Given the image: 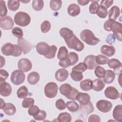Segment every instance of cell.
<instances>
[{
    "mask_svg": "<svg viewBox=\"0 0 122 122\" xmlns=\"http://www.w3.org/2000/svg\"><path fill=\"white\" fill-rule=\"evenodd\" d=\"M60 34L65 41L69 48L77 51H82L84 44L73 33L72 30L68 28H62L60 30Z\"/></svg>",
    "mask_w": 122,
    "mask_h": 122,
    "instance_id": "6da1fadb",
    "label": "cell"
},
{
    "mask_svg": "<svg viewBox=\"0 0 122 122\" xmlns=\"http://www.w3.org/2000/svg\"><path fill=\"white\" fill-rule=\"evenodd\" d=\"M103 28L106 31H112L115 35L116 38L119 41H122V25L120 22L109 19L105 22L103 25Z\"/></svg>",
    "mask_w": 122,
    "mask_h": 122,
    "instance_id": "7a4b0ae2",
    "label": "cell"
},
{
    "mask_svg": "<svg viewBox=\"0 0 122 122\" xmlns=\"http://www.w3.org/2000/svg\"><path fill=\"white\" fill-rule=\"evenodd\" d=\"M1 51L5 56H13L14 57L20 56L22 50L18 44H13L8 42L3 44L1 48Z\"/></svg>",
    "mask_w": 122,
    "mask_h": 122,
    "instance_id": "3957f363",
    "label": "cell"
},
{
    "mask_svg": "<svg viewBox=\"0 0 122 122\" xmlns=\"http://www.w3.org/2000/svg\"><path fill=\"white\" fill-rule=\"evenodd\" d=\"M60 93L67 98L71 100H75L79 91L74 87H72L68 83H64L59 88Z\"/></svg>",
    "mask_w": 122,
    "mask_h": 122,
    "instance_id": "277c9868",
    "label": "cell"
},
{
    "mask_svg": "<svg viewBox=\"0 0 122 122\" xmlns=\"http://www.w3.org/2000/svg\"><path fill=\"white\" fill-rule=\"evenodd\" d=\"M81 40L90 45H95L98 43L100 40L96 37L94 33L90 30L85 29L80 33Z\"/></svg>",
    "mask_w": 122,
    "mask_h": 122,
    "instance_id": "5b68a950",
    "label": "cell"
},
{
    "mask_svg": "<svg viewBox=\"0 0 122 122\" xmlns=\"http://www.w3.org/2000/svg\"><path fill=\"white\" fill-rule=\"evenodd\" d=\"M30 20L31 19L30 15L23 11L18 12L14 17L15 23L21 27H25L28 25L30 22Z\"/></svg>",
    "mask_w": 122,
    "mask_h": 122,
    "instance_id": "8992f818",
    "label": "cell"
},
{
    "mask_svg": "<svg viewBox=\"0 0 122 122\" xmlns=\"http://www.w3.org/2000/svg\"><path fill=\"white\" fill-rule=\"evenodd\" d=\"M58 87L54 82H50L46 84L44 87V93L49 98H53L56 97L58 92Z\"/></svg>",
    "mask_w": 122,
    "mask_h": 122,
    "instance_id": "52a82bcc",
    "label": "cell"
},
{
    "mask_svg": "<svg viewBox=\"0 0 122 122\" xmlns=\"http://www.w3.org/2000/svg\"><path fill=\"white\" fill-rule=\"evenodd\" d=\"M25 79V75L23 71L20 70L14 71L10 76V80L13 84L19 85L22 83Z\"/></svg>",
    "mask_w": 122,
    "mask_h": 122,
    "instance_id": "ba28073f",
    "label": "cell"
},
{
    "mask_svg": "<svg viewBox=\"0 0 122 122\" xmlns=\"http://www.w3.org/2000/svg\"><path fill=\"white\" fill-rule=\"evenodd\" d=\"M96 107L100 112L104 113L108 112L112 107L111 102L104 100L98 101L96 103Z\"/></svg>",
    "mask_w": 122,
    "mask_h": 122,
    "instance_id": "9c48e42d",
    "label": "cell"
},
{
    "mask_svg": "<svg viewBox=\"0 0 122 122\" xmlns=\"http://www.w3.org/2000/svg\"><path fill=\"white\" fill-rule=\"evenodd\" d=\"M32 66L31 61L27 58H22L20 59L18 63L19 69L23 72L30 71L31 69Z\"/></svg>",
    "mask_w": 122,
    "mask_h": 122,
    "instance_id": "30bf717a",
    "label": "cell"
},
{
    "mask_svg": "<svg viewBox=\"0 0 122 122\" xmlns=\"http://www.w3.org/2000/svg\"><path fill=\"white\" fill-rule=\"evenodd\" d=\"M104 94L106 98L116 100L120 97V93L118 90L113 86L108 87L104 91Z\"/></svg>",
    "mask_w": 122,
    "mask_h": 122,
    "instance_id": "8fae6325",
    "label": "cell"
},
{
    "mask_svg": "<svg viewBox=\"0 0 122 122\" xmlns=\"http://www.w3.org/2000/svg\"><path fill=\"white\" fill-rule=\"evenodd\" d=\"M17 43L22 49L24 54L28 53L32 49V46L31 44L22 37L18 39Z\"/></svg>",
    "mask_w": 122,
    "mask_h": 122,
    "instance_id": "7c38bea8",
    "label": "cell"
},
{
    "mask_svg": "<svg viewBox=\"0 0 122 122\" xmlns=\"http://www.w3.org/2000/svg\"><path fill=\"white\" fill-rule=\"evenodd\" d=\"M14 25L12 19L10 16L0 18V28L3 30H10Z\"/></svg>",
    "mask_w": 122,
    "mask_h": 122,
    "instance_id": "4fadbf2b",
    "label": "cell"
},
{
    "mask_svg": "<svg viewBox=\"0 0 122 122\" xmlns=\"http://www.w3.org/2000/svg\"><path fill=\"white\" fill-rule=\"evenodd\" d=\"M83 62L89 70H93L98 66L96 61V56L93 55H89L86 56L83 61Z\"/></svg>",
    "mask_w": 122,
    "mask_h": 122,
    "instance_id": "5bb4252c",
    "label": "cell"
},
{
    "mask_svg": "<svg viewBox=\"0 0 122 122\" xmlns=\"http://www.w3.org/2000/svg\"><path fill=\"white\" fill-rule=\"evenodd\" d=\"M12 92V88L10 84L5 81L0 82V94L4 97L9 96Z\"/></svg>",
    "mask_w": 122,
    "mask_h": 122,
    "instance_id": "9a60e30c",
    "label": "cell"
},
{
    "mask_svg": "<svg viewBox=\"0 0 122 122\" xmlns=\"http://www.w3.org/2000/svg\"><path fill=\"white\" fill-rule=\"evenodd\" d=\"M107 63L110 68L114 69V72L116 74H118V72L121 73L122 64L120 61L116 59H112L109 60Z\"/></svg>",
    "mask_w": 122,
    "mask_h": 122,
    "instance_id": "2e32d148",
    "label": "cell"
},
{
    "mask_svg": "<svg viewBox=\"0 0 122 122\" xmlns=\"http://www.w3.org/2000/svg\"><path fill=\"white\" fill-rule=\"evenodd\" d=\"M50 46L45 42H39L36 46V49L37 52L42 55H46L49 52Z\"/></svg>",
    "mask_w": 122,
    "mask_h": 122,
    "instance_id": "e0dca14e",
    "label": "cell"
},
{
    "mask_svg": "<svg viewBox=\"0 0 122 122\" xmlns=\"http://www.w3.org/2000/svg\"><path fill=\"white\" fill-rule=\"evenodd\" d=\"M68 71L65 69H60L56 71L55 74V79L60 82L65 81L68 78Z\"/></svg>",
    "mask_w": 122,
    "mask_h": 122,
    "instance_id": "ac0fdd59",
    "label": "cell"
},
{
    "mask_svg": "<svg viewBox=\"0 0 122 122\" xmlns=\"http://www.w3.org/2000/svg\"><path fill=\"white\" fill-rule=\"evenodd\" d=\"M76 100L80 103L81 105H85L90 102V96L87 93H78Z\"/></svg>",
    "mask_w": 122,
    "mask_h": 122,
    "instance_id": "d6986e66",
    "label": "cell"
},
{
    "mask_svg": "<svg viewBox=\"0 0 122 122\" xmlns=\"http://www.w3.org/2000/svg\"><path fill=\"white\" fill-rule=\"evenodd\" d=\"M101 52L107 56L111 57L115 54V49L112 46L103 45L101 48Z\"/></svg>",
    "mask_w": 122,
    "mask_h": 122,
    "instance_id": "ffe728a7",
    "label": "cell"
},
{
    "mask_svg": "<svg viewBox=\"0 0 122 122\" xmlns=\"http://www.w3.org/2000/svg\"><path fill=\"white\" fill-rule=\"evenodd\" d=\"M67 11L69 15L72 17H75L80 14L81 9L78 5L75 3H72L70 4L68 7Z\"/></svg>",
    "mask_w": 122,
    "mask_h": 122,
    "instance_id": "44dd1931",
    "label": "cell"
},
{
    "mask_svg": "<svg viewBox=\"0 0 122 122\" xmlns=\"http://www.w3.org/2000/svg\"><path fill=\"white\" fill-rule=\"evenodd\" d=\"M112 116L116 121L119 122H122V105H117L113 109Z\"/></svg>",
    "mask_w": 122,
    "mask_h": 122,
    "instance_id": "7402d4cb",
    "label": "cell"
},
{
    "mask_svg": "<svg viewBox=\"0 0 122 122\" xmlns=\"http://www.w3.org/2000/svg\"><path fill=\"white\" fill-rule=\"evenodd\" d=\"M40 80V75L36 71H32L27 76V81L29 84L35 85L37 84Z\"/></svg>",
    "mask_w": 122,
    "mask_h": 122,
    "instance_id": "603a6c76",
    "label": "cell"
},
{
    "mask_svg": "<svg viewBox=\"0 0 122 122\" xmlns=\"http://www.w3.org/2000/svg\"><path fill=\"white\" fill-rule=\"evenodd\" d=\"M120 10L117 6H113L109 11V19L115 20L120 15Z\"/></svg>",
    "mask_w": 122,
    "mask_h": 122,
    "instance_id": "cb8c5ba5",
    "label": "cell"
},
{
    "mask_svg": "<svg viewBox=\"0 0 122 122\" xmlns=\"http://www.w3.org/2000/svg\"><path fill=\"white\" fill-rule=\"evenodd\" d=\"M103 81L106 84L112 83L115 78V74L112 70H107L105 71V74L104 76Z\"/></svg>",
    "mask_w": 122,
    "mask_h": 122,
    "instance_id": "d4e9b609",
    "label": "cell"
},
{
    "mask_svg": "<svg viewBox=\"0 0 122 122\" xmlns=\"http://www.w3.org/2000/svg\"><path fill=\"white\" fill-rule=\"evenodd\" d=\"M105 87L104 82L101 79H96L92 81V89L96 92L102 91Z\"/></svg>",
    "mask_w": 122,
    "mask_h": 122,
    "instance_id": "484cf974",
    "label": "cell"
},
{
    "mask_svg": "<svg viewBox=\"0 0 122 122\" xmlns=\"http://www.w3.org/2000/svg\"><path fill=\"white\" fill-rule=\"evenodd\" d=\"M81 89L84 91H88L92 89V81L90 79H85L80 83Z\"/></svg>",
    "mask_w": 122,
    "mask_h": 122,
    "instance_id": "4316f807",
    "label": "cell"
},
{
    "mask_svg": "<svg viewBox=\"0 0 122 122\" xmlns=\"http://www.w3.org/2000/svg\"><path fill=\"white\" fill-rule=\"evenodd\" d=\"M2 110L4 113L8 115H12L16 112V111L15 106L11 103H6Z\"/></svg>",
    "mask_w": 122,
    "mask_h": 122,
    "instance_id": "83f0119b",
    "label": "cell"
},
{
    "mask_svg": "<svg viewBox=\"0 0 122 122\" xmlns=\"http://www.w3.org/2000/svg\"><path fill=\"white\" fill-rule=\"evenodd\" d=\"M68 51L65 46L61 47L57 53V58L60 60H62L66 58L68 56Z\"/></svg>",
    "mask_w": 122,
    "mask_h": 122,
    "instance_id": "f1b7e54d",
    "label": "cell"
},
{
    "mask_svg": "<svg viewBox=\"0 0 122 122\" xmlns=\"http://www.w3.org/2000/svg\"><path fill=\"white\" fill-rule=\"evenodd\" d=\"M17 95L18 98L24 99L28 95V89L25 86L20 87L17 92Z\"/></svg>",
    "mask_w": 122,
    "mask_h": 122,
    "instance_id": "f546056e",
    "label": "cell"
},
{
    "mask_svg": "<svg viewBox=\"0 0 122 122\" xmlns=\"http://www.w3.org/2000/svg\"><path fill=\"white\" fill-rule=\"evenodd\" d=\"M57 120L59 122H70L71 120V116L68 112H61L58 115Z\"/></svg>",
    "mask_w": 122,
    "mask_h": 122,
    "instance_id": "4dcf8cb0",
    "label": "cell"
},
{
    "mask_svg": "<svg viewBox=\"0 0 122 122\" xmlns=\"http://www.w3.org/2000/svg\"><path fill=\"white\" fill-rule=\"evenodd\" d=\"M66 105L67 109L71 112H75L79 108V104L73 100L67 102Z\"/></svg>",
    "mask_w": 122,
    "mask_h": 122,
    "instance_id": "1f68e13d",
    "label": "cell"
},
{
    "mask_svg": "<svg viewBox=\"0 0 122 122\" xmlns=\"http://www.w3.org/2000/svg\"><path fill=\"white\" fill-rule=\"evenodd\" d=\"M8 9L11 11H16L17 10L20 5V1L18 0H9L8 1Z\"/></svg>",
    "mask_w": 122,
    "mask_h": 122,
    "instance_id": "d6a6232c",
    "label": "cell"
},
{
    "mask_svg": "<svg viewBox=\"0 0 122 122\" xmlns=\"http://www.w3.org/2000/svg\"><path fill=\"white\" fill-rule=\"evenodd\" d=\"M62 5V1L60 0H51L50 2V6L51 9L54 11L59 10Z\"/></svg>",
    "mask_w": 122,
    "mask_h": 122,
    "instance_id": "836d02e7",
    "label": "cell"
},
{
    "mask_svg": "<svg viewBox=\"0 0 122 122\" xmlns=\"http://www.w3.org/2000/svg\"><path fill=\"white\" fill-rule=\"evenodd\" d=\"M80 111L86 113V114H89L94 111V108L92 102H90L88 104L85 105H80Z\"/></svg>",
    "mask_w": 122,
    "mask_h": 122,
    "instance_id": "e575fe53",
    "label": "cell"
},
{
    "mask_svg": "<svg viewBox=\"0 0 122 122\" xmlns=\"http://www.w3.org/2000/svg\"><path fill=\"white\" fill-rule=\"evenodd\" d=\"M44 6V2L42 0H33L32 2V8L36 11L42 10Z\"/></svg>",
    "mask_w": 122,
    "mask_h": 122,
    "instance_id": "d590c367",
    "label": "cell"
},
{
    "mask_svg": "<svg viewBox=\"0 0 122 122\" xmlns=\"http://www.w3.org/2000/svg\"><path fill=\"white\" fill-rule=\"evenodd\" d=\"M70 76L72 80L75 81H81L83 77L82 72L76 71H72L70 73Z\"/></svg>",
    "mask_w": 122,
    "mask_h": 122,
    "instance_id": "8d00e7d4",
    "label": "cell"
},
{
    "mask_svg": "<svg viewBox=\"0 0 122 122\" xmlns=\"http://www.w3.org/2000/svg\"><path fill=\"white\" fill-rule=\"evenodd\" d=\"M90 1L92 3L90 5L89 11L91 14H96L100 6L98 3L99 0H91Z\"/></svg>",
    "mask_w": 122,
    "mask_h": 122,
    "instance_id": "74e56055",
    "label": "cell"
},
{
    "mask_svg": "<svg viewBox=\"0 0 122 122\" xmlns=\"http://www.w3.org/2000/svg\"><path fill=\"white\" fill-rule=\"evenodd\" d=\"M96 14L97 16L101 18H105L108 14L107 9L103 6L100 5Z\"/></svg>",
    "mask_w": 122,
    "mask_h": 122,
    "instance_id": "f35d334b",
    "label": "cell"
},
{
    "mask_svg": "<svg viewBox=\"0 0 122 122\" xmlns=\"http://www.w3.org/2000/svg\"><path fill=\"white\" fill-rule=\"evenodd\" d=\"M109 59L108 57L101 54L96 56V61L98 64L104 65L108 63Z\"/></svg>",
    "mask_w": 122,
    "mask_h": 122,
    "instance_id": "ab89813d",
    "label": "cell"
},
{
    "mask_svg": "<svg viewBox=\"0 0 122 122\" xmlns=\"http://www.w3.org/2000/svg\"><path fill=\"white\" fill-rule=\"evenodd\" d=\"M57 48L55 45L50 46V49L48 53L44 56V57L48 59H51L54 58L55 56V54L57 51Z\"/></svg>",
    "mask_w": 122,
    "mask_h": 122,
    "instance_id": "60d3db41",
    "label": "cell"
},
{
    "mask_svg": "<svg viewBox=\"0 0 122 122\" xmlns=\"http://www.w3.org/2000/svg\"><path fill=\"white\" fill-rule=\"evenodd\" d=\"M34 100L31 98H25L22 102V106L24 108H29L33 105Z\"/></svg>",
    "mask_w": 122,
    "mask_h": 122,
    "instance_id": "b9f144b4",
    "label": "cell"
},
{
    "mask_svg": "<svg viewBox=\"0 0 122 122\" xmlns=\"http://www.w3.org/2000/svg\"><path fill=\"white\" fill-rule=\"evenodd\" d=\"M105 70L100 66H98L95 68L94 73L95 75L99 78H103L105 74Z\"/></svg>",
    "mask_w": 122,
    "mask_h": 122,
    "instance_id": "7bdbcfd3",
    "label": "cell"
},
{
    "mask_svg": "<svg viewBox=\"0 0 122 122\" xmlns=\"http://www.w3.org/2000/svg\"><path fill=\"white\" fill-rule=\"evenodd\" d=\"M51 23L48 20H45L43 21L41 25V32L43 33L48 32L51 29Z\"/></svg>",
    "mask_w": 122,
    "mask_h": 122,
    "instance_id": "ee69618b",
    "label": "cell"
},
{
    "mask_svg": "<svg viewBox=\"0 0 122 122\" xmlns=\"http://www.w3.org/2000/svg\"><path fill=\"white\" fill-rule=\"evenodd\" d=\"M12 33L14 36L17 37L18 38H22L23 35V32L22 30L20 28L18 27H14L12 29Z\"/></svg>",
    "mask_w": 122,
    "mask_h": 122,
    "instance_id": "f6af8a7d",
    "label": "cell"
},
{
    "mask_svg": "<svg viewBox=\"0 0 122 122\" xmlns=\"http://www.w3.org/2000/svg\"><path fill=\"white\" fill-rule=\"evenodd\" d=\"M68 57L71 60L72 65L75 64L79 60L78 55L75 52H70L68 54Z\"/></svg>",
    "mask_w": 122,
    "mask_h": 122,
    "instance_id": "bcb514c9",
    "label": "cell"
},
{
    "mask_svg": "<svg viewBox=\"0 0 122 122\" xmlns=\"http://www.w3.org/2000/svg\"><path fill=\"white\" fill-rule=\"evenodd\" d=\"M87 69V67L84 62H80L76 66L72 68V71H76L83 72Z\"/></svg>",
    "mask_w": 122,
    "mask_h": 122,
    "instance_id": "7dc6e473",
    "label": "cell"
},
{
    "mask_svg": "<svg viewBox=\"0 0 122 122\" xmlns=\"http://www.w3.org/2000/svg\"><path fill=\"white\" fill-rule=\"evenodd\" d=\"M59 65L60 66L65 68H67L70 66H72L71 62L68 57H67L65 59L60 60L59 62Z\"/></svg>",
    "mask_w": 122,
    "mask_h": 122,
    "instance_id": "c3c4849f",
    "label": "cell"
},
{
    "mask_svg": "<svg viewBox=\"0 0 122 122\" xmlns=\"http://www.w3.org/2000/svg\"><path fill=\"white\" fill-rule=\"evenodd\" d=\"M46 112L43 110H41L38 114L33 116V118L37 121H43L46 117Z\"/></svg>",
    "mask_w": 122,
    "mask_h": 122,
    "instance_id": "681fc988",
    "label": "cell"
},
{
    "mask_svg": "<svg viewBox=\"0 0 122 122\" xmlns=\"http://www.w3.org/2000/svg\"><path fill=\"white\" fill-rule=\"evenodd\" d=\"M0 17H4L7 14V9L6 6L5 1L0 0Z\"/></svg>",
    "mask_w": 122,
    "mask_h": 122,
    "instance_id": "f907efd6",
    "label": "cell"
},
{
    "mask_svg": "<svg viewBox=\"0 0 122 122\" xmlns=\"http://www.w3.org/2000/svg\"><path fill=\"white\" fill-rule=\"evenodd\" d=\"M55 106L59 110H63L66 107V105L64 101L61 99H58L55 102Z\"/></svg>",
    "mask_w": 122,
    "mask_h": 122,
    "instance_id": "816d5d0a",
    "label": "cell"
},
{
    "mask_svg": "<svg viewBox=\"0 0 122 122\" xmlns=\"http://www.w3.org/2000/svg\"><path fill=\"white\" fill-rule=\"evenodd\" d=\"M40 110L39 107L36 105H32L31 107L29 108L28 110V113L30 116H34L38 114L40 112Z\"/></svg>",
    "mask_w": 122,
    "mask_h": 122,
    "instance_id": "f5cc1de1",
    "label": "cell"
},
{
    "mask_svg": "<svg viewBox=\"0 0 122 122\" xmlns=\"http://www.w3.org/2000/svg\"><path fill=\"white\" fill-rule=\"evenodd\" d=\"M116 37L114 34H109L106 39V41L109 44H113L115 42Z\"/></svg>",
    "mask_w": 122,
    "mask_h": 122,
    "instance_id": "db71d44e",
    "label": "cell"
},
{
    "mask_svg": "<svg viewBox=\"0 0 122 122\" xmlns=\"http://www.w3.org/2000/svg\"><path fill=\"white\" fill-rule=\"evenodd\" d=\"M9 74L8 72L4 70L0 69V82L5 81V80L8 77Z\"/></svg>",
    "mask_w": 122,
    "mask_h": 122,
    "instance_id": "11a10c76",
    "label": "cell"
},
{
    "mask_svg": "<svg viewBox=\"0 0 122 122\" xmlns=\"http://www.w3.org/2000/svg\"><path fill=\"white\" fill-rule=\"evenodd\" d=\"M113 3V0H102L101 2V5H102L105 8H106V9H107V8H109L111 6H112Z\"/></svg>",
    "mask_w": 122,
    "mask_h": 122,
    "instance_id": "9f6ffc18",
    "label": "cell"
},
{
    "mask_svg": "<svg viewBox=\"0 0 122 122\" xmlns=\"http://www.w3.org/2000/svg\"><path fill=\"white\" fill-rule=\"evenodd\" d=\"M101 121V118L99 116L96 114H92L88 118V122H100Z\"/></svg>",
    "mask_w": 122,
    "mask_h": 122,
    "instance_id": "6f0895ef",
    "label": "cell"
},
{
    "mask_svg": "<svg viewBox=\"0 0 122 122\" xmlns=\"http://www.w3.org/2000/svg\"><path fill=\"white\" fill-rule=\"evenodd\" d=\"M90 1L89 0H77V2L78 3L81 5V6H85Z\"/></svg>",
    "mask_w": 122,
    "mask_h": 122,
    "instance_id": "680465c9",
    "label": "cell"
},
{
    "mask_svg": "<svg viewBox=\"0 0 122 122\" xmlns=\"http://www.w3.org/2000/svg\"><path fill=\"white\" fill-rule=\"evenodd\" d=\"M0 60H1V61H0V68H1L5 65V59L2 56H0Z\"/></svg>",
    "mask_w": 122,
    "mask_h": 122,
    "instance_id": "91938a15",
    "label": "cell"
},
{
    "mask_svg": "<svg viewBox=\"0 0 122 122\" xmlns=\"http://www.w3.org/2000/svg\"><path fill=\"white\" fill-rule=\"evenodd\" d=\"M0 101H1V104H0V109H3V108L4 107L5 105V103L4 102V101H3L2 99L0 98Z\"/></svg>",
    "mask_w": 122,
    "mask_h": 122,
    "instance_id": "94428289",
    "label": "cell"
},
{
    "mask_svg": "<svg viewBox=\"0 0 122 122\" xmlns=\"http://www.w3.org/2000/svg\"><path fill=\"white\" fill-rule=\"evenodd\" d=\"M30 1H21V2H29Z\"/></svg>",
    "mask_w": 122,
    "mask_h": 122,
    "instance_id": "6125c7cd",
    "label": "cell"
}]
</instances>
